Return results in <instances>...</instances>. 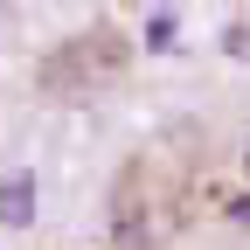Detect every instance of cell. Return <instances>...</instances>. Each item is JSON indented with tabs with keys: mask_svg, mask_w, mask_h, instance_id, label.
Segmentation results:
<instances>
[{
	"mask_svg": "<svg viewBox=\"0 0 250 250\" xmlns=\"http://www.w3.org/2000/svg\"><path fill=\"white\" fill-rule=\"evenodd\" d=\"M0 223H7V229L35 223V174H28V167H14L7 181H0Z\"/></svg>",
	"mask_w": 250,
	"mask_h": 250,
	"instance_id": "6da1fadb",
	"label": "cell"
},
{
	"mask_svg": "<svg viewBox=\"0 0 250 250\" xmlns=\"http://www.w3.org/2000/svg\"><path fill=\"white\" fill-rule=\"evenodd\" d=\"M174 42H181V21H174L167 7H153V14H146V49H174Z\"/></svg>",
	"mask_w": 250,
	"mask_h": 250,
	"instance_id": "7a4b0ae2",
	"label": "cell"
},
{
	"mask_svg": "<svg viewBox=\"0 0 250 250\" xmlns=\"http://www.w3.org/2000/svg\"><path fill=\"white\" fill-rule=\"evenodd\" d=\"M229 49H236V56H250V28H229Z\"/></svg>",
	"mask_w": 250,
	"mask_h": 250,
	"instance_id": "3957f363",
	"label": "cell"
}]
</instances>
